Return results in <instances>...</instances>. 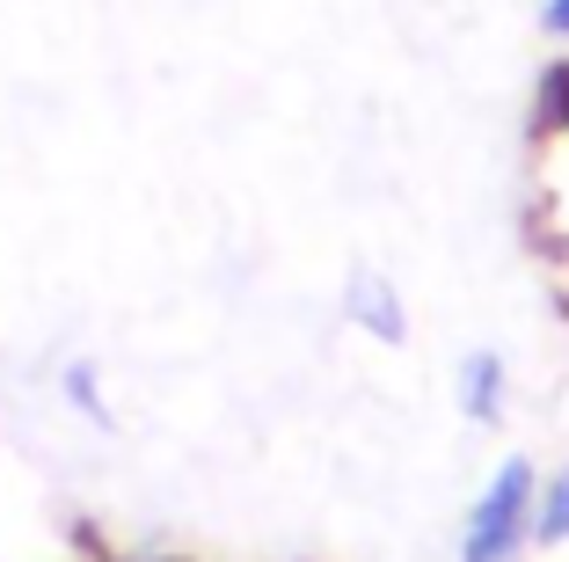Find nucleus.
I'll return each instance as SVG.
<instances>
[{
	"label": "nucleus",
	"instance_id": "1",
	"mask_svg": "<svg viewBox=\"0 0 569 562\" xmlns=\"http://www.w3.org/2000/svg\"><path fill=\"white\" fill-rule=\"evenodd\" d=\"M533 496H540L533 453H503L497 475L475 496L468 526H460V562H519L533 548Z\"/></svg>",
	"mask_w": 569,
	"mask_h": 562
},
{
	"label": "nucleus",
	"instance_id": "2",
	"mask_svg": "<svg viewBox=\"0 0 569 562\" xmlns=\"http://www.w3.org/2000/svg\"><path fill=\"white\" fill-rule=\"evenodd\" d=\"M540 176H562V198H526V248L540 264H562L569 270V132H540L526 139Z\"/></svg>",
	"mask_w": 569,
	"mask_h": 562
},
{
	"label": "nucleus",
	"instance_id": "3",
	"mask_svg": "<svg viewBox=\"0 0 569 562\" xmlns=\"http://www.w3.org/2000/svg\"><path fill=\"white\" fill-rule=\"evenodd\" d=\"M336 315L351 322L358 336L387 344V351L409 344V307H402V293H395V278H380L372 264H351V278L336 285Z\"/></svg>",
	"mask_w": 569,
	"mask_h": 562
},
{
	"label": "nucleus",
	"instance_id": "4",
	"mask_svg": "<svg viewBox=\"0 0 569 562\" xmlns=\"http://www.w3.org/2000/svg\"><path fill=\"white\" fill-rule=\"evenodd\" d=\"M452 402H460V416H468L475 431H497L503 410H511V365H503V351H489V344L460 351V365H452Z\"/></svg>",
	"mask_w": 569,
	"mask_h": 562
},
{
	"label": "nucleus",
	"instance_id": "5",
	"mask_svg": "<svg viewBox=\"0 0 569 562\" xmlns=\"http://www.w3.org/2000/svg\"><path fill=\"white\" fill-rule=\"evenodd\" d=\"M540 132H569V51H555L533 73V110H526V139Z\"/></svg>",
	"mask_w": 569,
	"mask_h": 562
},
{
	"label": "nucleus",
	"instance_id": "6",
	"mask_svg": "<svg viewBox=\"0 0 569 562\" xmlns=\"http://www.w3.org/2000/svg\"><path fill=\"white\" fill-rule=\"evenodd\" d=\"M59 395H67V410L81 416V424L118 431V410L102 402V365L96 358H67V365H59Z\"/></svg>",
	"mask_w": 569,
	"mask_h": 562
},
{
	"label": "nucleus",
	"instance_id": "7",
	"mask_svg": "<svg viewBox=\"0 0 569 562\" xmlns=\"http://www.w3.org/2000/svg\"><path fill=\"white\" fill-rule=\"evenodd\" d=\"M533 548H569V461L555 475H540L533 496Z\"/></svg>",
	"mask_w": 569,
	"mask_h": 562
},
{
	"label": "nucleus",
	"instance_id": "8",
	"mask_svg": "<svg viewBox=\"0 0 569 562\" xmlns=\"http://www.w3.org/2000/svg\"><path fill=\"white\" fill-rule=\"evenodd\" d=\"M67 541H73V555H81V562H102V555H110V533H102L88 512H73V519H67Z\"/></svg>",
	"mask_w": 569,
	"mask_h": 562
},
{
	"label": "nucleus",
	"instance_id": "9",
	"mask_svg": "<svg viewBox=\"0 0 569 562\" xmlns=\"http://www.w3.org/2000/svg\"><path fill=\"white\" fill-rule=\"evenodd\" d=\"M540 37H548V45H569V0H540Z\"/></svg>",
	"mask_w": 569,
	"mask_h": 562
},
{
	"label": "nucleus",
	"instance_id": "10",
	"mask_svg": "<svg viewBox=\"0 0 569 562\" xmlns=\"http://www.w3.org/2000/svg\"><path fill=\"white\" fill-rule=\"evenodd\" d=\"M102 562H198V555H118V548H110Z\"/></svg>",
	"mask_w": 569,
	"mask_h": 562
}]
</instances>
